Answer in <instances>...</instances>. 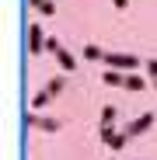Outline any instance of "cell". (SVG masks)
Masks as SVG:
<instances>
[{"label":"cell","mask_w":157,"mask_h":160,"mask_svg":"<svg viewBox=\"0 0 157 160\" xmlns=\"http://www.w3.org/2000/svg\"><path fill=\"white\" fill-rule=\"evenodd\" d=\"M63 87H66V80H63V77H52V80H49V84H45V91H49L52 98H56V94H60Z\"/></svg>","instance_id":"obj_11"},{"label":"cell","mask_w":157,"mask_h":160,"mask_svg":"<svg viewBox=\"0 0 157 160\" xmlns=\"http://www.w3.org/2000/svg\"><path fill=\"white\" fill-rule=\"evenodd\" d=\"M49 101H52V94H49V91L42 87V91H39V94L32 98V104H28V108H32V112H39V108H45V104H49Z\"/></svg>","instance_id":"obj_10"},{"label":"cell","mask_w":157,"mask_h":160,"mask_svg":"<svg viewBox=\"0 0 157 160\" xmlns=\"http://www.w3.org/2000/svg\"><path fill=\"white\" fill-rule=\"evenodd\" d=\"M101 125H115V104H105L101 108Z\"/></svg>","instance_id":"obj_12"},{"label":"cell","mask_w":157,"mask_h":160,"mask_svg":"<svg viewBox=\"0 0 157 160\" xmlns=\"http://www.w3.org/2000/svg\"><path fill=\"white\" fill-rule=\"evenodd\" d=\"M24 125L28 129H42V132H60V118H49V115H39V112H24Z\"/></svg>","instance_id":"obj_3"},{"label":"cell","mask_w":157,"mask_h":160,"mask_svg":"<svg viewBox=\"0 0 157 160\" xmlns=\"http://www.w3.org/2000/svg\"><path fill=\"white\" fill-rule=\"evenodd\" d=\"M112 4H115L119 11H126V4H129V0H112Z\"/></svg>","instance_id":"obj_16"},{"label":"cell","mask_w":157,"mask_h":160,"mask_svg":"<svg viewBox=\"0 0 157 160\" xmlns=\"http://www.w3.org/2000/svg\"><path fill=\"white\" fill-rule=\"evenodd\" d=\"M126 139H129L126 132H115V139L108 143V150H112V153H115V150H122V146H126Z\"/></svg>","instance_id":"obj_13"},{"label":"cell","mask_w":157,"mask_h":160,"mask_svg":"<svg viewBox=\"0 0 157 160\" xmlns=\"http://www.w3.org/2000/svg\"><path fill=\"white\" fill-rule=\"evenodd\" d=\"M105 66L119 70V73H133V70H140V59L129 56V52H105Z\"/></svg>","instance_id":"obj_1"},{"label":"cell","mask_w":157,"mask_h":160,"mask_svg":"<svg viewBox=\"0 0 157 160\" xmlns=\"http://www.w3.org/2000/svg\"><path fill=\"white\" fill-rule=\"evenodd\" d=\"M84 59H91V63H105V49H101V45H94V42H91V45H84Z\"/></svg>","instance_id":"obj_7"},{"label":"cell","mask_w":157,"mask_h":160,"mask_svg":"<svg viewBox=\"0 0 157 160\" xmlns=\"http://www.w3.org/2000/svg\"><path fill=\"white\" fill-rule=\"evenodd\" d=\"M150 125H157V115H150V112H143V115H140L136 122H129V125H126L122 132H126L129 139H133V136H143V132H147Z\"/></svg>","instance_id":"obj_5"},{"label":"cell","mask_w":157,"mask_h":160,"mask_svg":"<svg viewBox=\"0 0 157 160\" xmlns=\"http://www.w3.org/2000/svg\"><path fill=\"white\" fill-rule=\"evenodd\" d=\"M143 87H147L143 73H126V91H143Z\"/></svg>","instance_id":"obj_9"},{"label":"cell","mask_w":157,"mask_h":160,"mask_svg":"<svg viewBox=\"0 0 157 160\" xmlns=\"http://www.w3.org/2000/svg\"><path fill=\"white\" fill-rule=\"evenodd\" d=\"M108 160H115V157H108Z\"/></svg>","instance_id":"obj_17"},{"label":"cell","mask_w":157,"mask_h":160,"mask_svg":"<svg viewBox=\"0 0 157 160\" xmlns=\"http://www.w3.org/2000/svg\"><path fill=\"white\" fill-rule=\"evenodd\" d=\"M143 66H147V73H150V77H154V84H157V59H147V63H143Z\"/></svg>","instance_id":"obj_15"},{"label":"cell","mask_w":157,"mask_h":160,"mask_svg":"<svg viewBox=\"0 0 157 160\" xmlns=\"http://www.w3.org/2000/svg\"><path fill=\"white\" fill-rule=\"evenodd\" d=\"M28 52H32V56H42V52H45V35H42V24L39 21H28Z\"/></svg>","instance_id":"obj_4"},{"label":"cell","mask_w":157,"mask_h":160,"mask_svg":"<svg viewBox=\"0 0 157 160\" xmlns=\"http://www.w3.org/2000/svg\"><path fill=\"white\" fill-rule=\"evenodd\" d=\"M28 7H35L39 14H56V0H28Z\"/></svg>","instance_id":"obj_8"},{"label":"cell","mask_w":157,"mask_h":160,"mask_svg":"<svg viewBox=\"0 0 157 160\" xmlns=\"http://www.w3.org/2000/svg\"><path fill=\"white\" fill-rule=\"evenodd\" d=\"M112 139H115V125H101V143L108 146Z\"/></svg>","instance_id":"obj_14"},{"label":"cell","mask_w":157,"mask_h":160,"mask_svg":"<svg viewBox=\"0 0 157 160\" xmlns=\"http://www.w3.org/2000/svg\"><path fill=\"white\" fill-rule=\"evenodd\" d=\"M101 80H105L108 87H126V73H119V70H105Z\"/></svg>","instance_id":"obj_6"},{"label":"cell","mask_w":157,"mask_h":160,"mask_svg":"<svg viewBox=\"0 0 157 160\" xmlns=\"http://www.w3.org/2000/svg\"><path fill=\"white\" fill-rule=\"evenodd\" d=\"M45 52H52V56H56V63H60L63 73H73V70H77V59L60 45V38H45Z\"/></svg>","instance_id":"obj_2"}]
</instances>
